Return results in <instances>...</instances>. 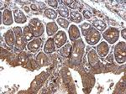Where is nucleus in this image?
<instances>
[{"label":"nucleus","instance_id":"9d476101","mask_svg":"<svg viewBox=\"0 0 126 94\" xmlns=\"http://www.w3.org/2000/svg\"><path fill=\"white\" fill-rule=\"evenodd\" d=\"M2 22L4 25L9 26L14 23V17L10 9H5L2 15Z\"/></svg>","mask_w":126,"mask_h":94},{"label":"nucleus","instance_id":"39448f33","mask_svg":"<svg viewBox=\"0 0 126 94\" xmlns=\"http://www.w3.org/2000/svg\"><path fill=\"white\" fill-rule=\"evenodd\" d=\"M103 39H104L109 44H114L119 40V31L117 28H109L108 30H105L103 34Z\"/></svg>","mask_w":126,"mask_h":94},{"label":"nucleus","instance_id":"a211bd4d","mask_svg":"<svg viewBox=\"0 0 126 94\" xmlns=\"http://www.w3.org/2000/svg\"><path fill=\"white\" fill-rule=\"evenodd\" d=\"M36 62L39 64L40 66H47L49 61H48V58H47V56H46V53L40 52L39 54H38V56H36Z\"/></svg>","mask_w":126,"mask_h":94},{"label":"nucleus","instance_id":"20e7f679","mask_svg":"<svg viewBox=\"0 0 126 94\" xmlns=\"http://www.w3.org/2000/svg\"><path fill=\"white\" fill-rule=\"evenodd\" d=\"M30 28L31 29L32 32H33L34 37H40L45 32V26L41 21L37 19V18H34L30 21L29 23Z\"/></svg>","mask_w":126,"mask_h":94},{"label":"nucleus","instance_id":"b1692460","mask_svg":"<svg viewBox=\"0 0 126 94\" xmlns=\"http://www.w3.org/2000/svg\"><path fill=\"white\" fill-rule=\"evenodd\" d=\"M81 30H82V33L84 36H86L87 34L90 32V30L93 29V26L91 24L89 23H83L80 25Z\"/></svg>","mask_w":126,"mask_h":94},{"label":"nucleus","instance_id":"ddd939ff","mask_svg":"<svg viewBox=\"0 0 126 94\" xmlns=\"http://www.w3.org/2000/svg\"><path fill=\"white\" fill-rule=\"evenodd\" d=\"M41 44H42L41 40L39 38H35V39H34V40H32L31 41L29 42V44L27 45V48L30 51L34 52L39 50Z\"/></svg>","mask_w":126,"mask_h":94},{"label":"nucleus","instance_id":"f8f14e48","mask_svg":"<svg viewBox=\"0 0 126 94\" xmlns=\"http://www.w3.org/2000/svg\"><path fill=\"white\" fill-rule=\"evenodd\" d=\"M4 40L6 44L9 47L15 46V35L13 30H9L4 34Z\"/></svg>","mask_w":126,"mask_h":94},{"label":"nucleus","instance_id":"4be33fe9","mask_svg":"<svg viewBox=\"0 0 126 94\" xmlns=\"http://www.w3.org/2000/svg\"><path fill=\"white\" fill-rule=\"evenodd\" d=\"M57 12L58 14L62 16V18H69V15H70V13H69V9H67L66 6H65L64 4H62L60 6H58L57 9Z\"/></svg>","mask_w":126,"mask_h":94},{"label":"nucleus","instance_id":"4468645a","mask_svg":"<svg viewBox=\"0 0 126 94\" xmlns=\"http://www.w3.org/2000/svg\"><path fill=\"white\" fill-rule=\"evenodd\" d=\"M56 50V45H55L54 40L52 38H50L46 40L44 46V52L46 54H51Z\"/></svg>","mask_w":126,"mask_h":94},{"label":"nucleus","instance_id":"9b49d317","mask_svg":"<svg viewBox=\"0 0 126 94\" xmlns=\"http://www.w3.org/2000/svg\"><path fill=\"white\" fill-rule=\"evenodd\" d=\"M14 18L15 21L18 24H24L27 21V18L24 15V12L19 9H15L14 10Z\"/></svg>","mask_w":126,"mask_h":94},{"label":"nucleus","instance_id":"c756f323","mask_svg":"<svg viewBox=\"0 0 126 94\" xmlns=\"http://www.w3.org/2000/svg\"><path fill=\"white\" fill-rule=\"evenodd\" d=\"M125 34H126V29L125 28L124 30H122V31H121L122 37L124 38V40H126V35H125Z\"/></svg>","mask_w":126,"mask_h":94},{"label":"nucleus","instance_id":"6e6552de","mask_svg":"<svg viewBox=\"0 0 126 94\" xmlns=\"http://www.w3.org/2000/svg\"><path fill=\"white\" fill-rule=\"evenodd\" d=\"M109 51V44L105 41H102L99 43V45L97 46L96 52H97L99 56L101 57H105L108 56Z\"/></svg>","mask_w":126,"mask_h":94},{"label":"nucleus","instance_id":"f3484780","mask_svg":"<svg viewBox=\"0 0 126 94\" xmlns=\"http://www.w3.org/2000/svg\"><path fill=\"white\" fill-rule=\"evenodd\" d=\"M46 32L49 36H52L58 32V26L56 22L52 21L46 24Z\"/></svg>","mask_w":126,"mask_h":94},{"label":"nucleus","instance_id":"0eeeda50","mask_svg":"<svg viewBox=\"0 0 126 94\" xmlns=\"http://www.w3.org/2000/svg\"><path fill=\"white\" fill-rule=\"evenodd\" d=\"M53 40L56 48H62L63 46H65L66 44L67 37H66V34L64 31L60 30V31H58L57 33L55 34Z\"/></svg>","mask_w":126,"mask_h":94},{"label":"nucleus","instance_id":"c85d7f7f","mask_svg":"<svg viewBox=\"0 0 126 94\" xmlns=\"http://www.w3.org/2000/svg\"><path fill=\"white\" fill-rule=\"evenodd\" d=\"M30 9L33 10V11H38V10H39V7L36 4H34L33 3V4L30 5Z\"/></svg>","mask_w":126,"mask_h":94},{"label":"nucleus","instance_id":"dca6fc26","mask_svg":"<svg viewBox=\"0 0 126 94\" xmlns=\"http://www.w3.org/2000/svg\"><path fill=\"white\" fill-rule=\"evenodd\" d=\"M87 58H88V62L92 66H96L98 64V57H97V52L95 50H92L89 51L87 55Z\"/></svg>","mask_w":126,"mask_h":94},{"label":"nucleus","instance_id":"aec40b11","mask_svg":"<svg viewBox=\"0 0 126 94\" xmlns=\"http://www.w3.org/2000/svg\"><path fill=\"white\" fill-rule=\"evenodd\" d=\"M92 26H93V28L96 29L97 31H104L107 28L106 24L104 23L102 20L99 19H94L92 23Z\"/></svg>","mask_w":126,"mask_h":94},{"label":"nucleus","instance_id":"bb28decb","mask_svg":"<svg viewBox=\"0 0 126 94\" xmlns=\"http://www.w3.org/2000/svg\"><path fill=\"white\" fill-rule=\"evenodd\" d=\"M46 3H47L50 6V7L55 8V9H56V8H57V9H58V2L56 1V0H48Z\"/></svg>","mask_w":126,"mask_h":94},{"label":"nucleus","instance_id":"393cba45","mask_svg":"<svg viewBox=\"0 0 126 94\" xmlns=\"http://www.w3.org/2000/svg\"><path fill=\"white\" fill-rule=\"evenodd\" d=\"M56 22H57V24L63 29H67L69 27V21L66 20V19H64V18H62V17L58 18Z\"/></svg>","mask_w":126,"mask_h":94},{"label":"nucleus","instance_id":"7c9ffc66","mask_svg":"<svg viewBox=\"0 0 126 94\" xmlns=\"http://www.w3.org/2000/svg\"><path fill=\"white\" fill-rule=\"evenodd\" d=\"M24 10L26 11V13H29V11H30V9L28 7H24Z\"/></svg>","mask_w":126,"mask_h":94},{"label":"nucleus","instance_id":"423d86ee","mask_svg":"<svg viewBox=\"0 0 126 94\" xmlns=\"http://www.w3.org/2000/svg\"><path fill=\"white\" fill-rule=\"evenodd\" d=\"M100 39L101 34L99 33V31H97L96 29H94L93 27L90 30V32L85 36V40H86L87 43L88 45H91V46H94L97 43H98Z\"/></svg>","mask_w":126,"mask_h":94},{"label":"nucleus","instance_id":"5701e85b","mask_svg":"<svg viewBox=\"0 0 126 94\" xmlns=\"http://www.w3.org/2000/svg\"><path fill=\"white\" fill-rule=\"evenodd\" d=\"M44 14H45V16L49 19L53 20L57 18V14H56V12L52 9H45Z\"/></svg>","mask_w":126,"mask_h":94},{"label":"nucleus","instance_id":"a878e982","mask_svg":"<svg viewBox=\"0 0 126 94\" xmlns=\"http://www.w3.org/2000/svg\"><path fill=\"white\" fill-rule=\"evenodd\" d=\"M63 3L66 4L72 9H77V8H78V3L76 1H64Z\"/></svg>","mask_w":126,"mask_h":94},{"label":"nucleus","instance_id":"412c9836","mask_svg":"<svg viewBox=\"0 0 126 94\" xmlns=\"http://www.w3.org/2000/svg\"><path fill=\"white\" fill-rule=\"evenodd\" d=\"M23 34L24 36V39H25L27 41H30V40H32L33 38L34 37L33 32H32L31 29L30 28L29 25H26L24 26L23 29Z\"/></svg>","mask_w":126,"mask_h":94},{"label":"nucleus","instance_id":"f257e3e1","mask_svg":"<svg viewBox=\"0 0 126 94\" xmlns=\"http://www.w3.org/2000/svg\"><path fill=\"white\" fill-rule=\"evenodd\" d=\"M84 43L82 40H77V42H75L74 47H72V60L74 63H78L81 62L82 58L84 54Z\"/></svg>","mask_w":126,"mask_h":94},{"label":"nucleus","instance_id":"6ab92c4d","mask_svg":"<svg viewBox=\"0 0 126 94\" xmlns=\"http://www.w3.org/2000/svg\"><path fill=\"white\" fill-rule=\"evenodd\" d=\"M69 18L72 20V22L76 24H79L82 21V14L79 13L78 11H75V10H72V11L70 12V15H69Z\"/></svg>","mask_w":126,"mask_h":94},{"label":"nucleus","instance_id":"7ed1b4c3","mask_svg":"<svg viewBox=\"0 0 126 94\" xmlns=\"http://www.w3.org/2000/svg\"><path fill=\"white\" fill-rule=\"evenodd\" d=\"M126 45L125 42H119L114 48L115 61L119 64L125 63L126 61Z\"/></svg>","mask_w":126,"mask_h":94},{"label":"nucleus","instance_id":"cd10ccee","mask_svg":"<svg viewBox=\"0 0 126 94\" xmlns=\"http://www.w3.org/2000/svg\"><path fill=\"white\" fill-rule=\"evenodd\" d=\"M82 14H83V17L86 19H90L91 18H92V14H91V12L89 11V10H87V9L83 10Z\"/></svg>","mask_w":126,"mask_h":94},{"label":"nucleus","instance_id":"f03ea898","mask_svg":"<svg viewBox=\"0 0 126 94\" xmlns=\"http://www.w3.org/2000/svg\"><path fill=\"white\" fill-rule=\"evenodd\" d=\"M13 31L15 35V49L17 50H23L27 46V40L24 39L23 30L21 27H14Z\"/></svg>","mask_w":126,"mask_h":94},{"label":"nucleus","instance_id":"1a4fd4ad","mask_svg":"<svg viewBox=\"0 0 126 94\" xmlns=\"http://www.w3.org/2000/svg\"><path fill=\"white\" fill-rule=\"evenodd\" d=\"M68 33H69V38L72 41H76L77 40L80 39L81 33H80V30L78 29V27L75 24H72L70 26L68 30Z\"/></svg>","mask_w":126,"mask_h":94},{"label":"nucleus","instance_id":"2eb2a0df","mask_svg":"<svg viewBox=\"0 0 126 94\" xmlns=\"http://www.w3.org/2000/svg\"><path fill=\"white\" fill-rule=\"evenodd\" d=\"M72 46L71 44H66L65 46H63L60 50V54L61 56L64 58H69L71 56L72 54Z\"/></svg>","mask_w":126,"mask_h":94}]
</instances>
